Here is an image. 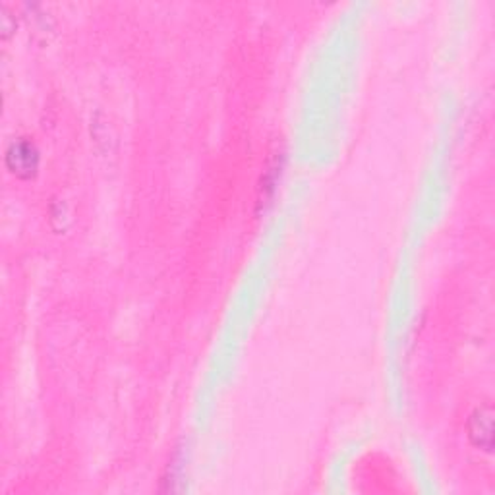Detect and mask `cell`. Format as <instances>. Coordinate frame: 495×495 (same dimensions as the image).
<instances>
[{
	"label": "cell",
	"mask_w": 495,
	"mask_h": 495,
	"mask_svg": "<svg viewBox=\"0 0 495 495\" xmlns=\"http://www.w3.org/2000/svg\"><path fill=\"white\" fill-rule=\"evenodd\" d=\"M5 161H6L8 170L15 174V177L29 179V177H34L39 169V151L34 143L27 139L12 141L6 150Z\"/></svg>",
	"instance_id": "cell-1"
},
{
	"label": "cell",
	"mask_w": 495,
	"mask_h": 495,
	"mask_svg": "<svg viewBox=\"0 0 495 495\" xmlns=\"http://www.w3.org/2000/svg\"><path fill=\"white\" fill-rule=\"evenodd\" d=\"M469 439L470 443L484 453L493 449V408L491 405H482L474 408L469 418Z\"/></svg>",
	"instance_id": "cell-2"
}]
</instances>
